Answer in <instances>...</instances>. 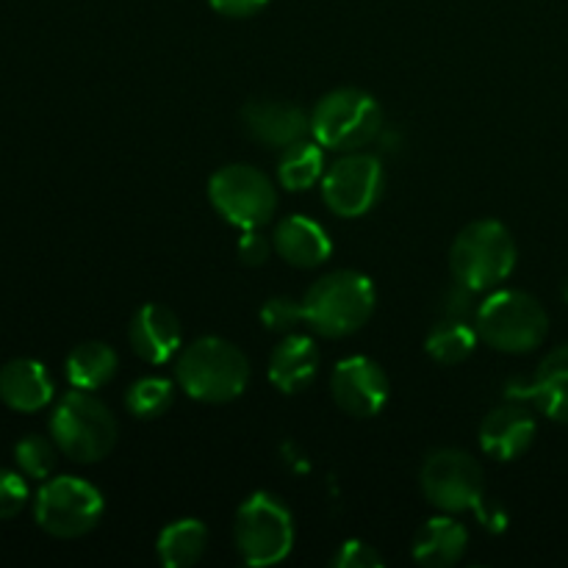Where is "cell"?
<instances>
[{"mask_svg":"<svg viewBox=\"0 0 568 568\" xmlns=\"http://www.w3.org/2000/svg\"><path fill=\"white\" fill-rule=\"evenodd\" d=\"M477 342H480V333H477L475 325H469L464 316H449V320L433 325V331L425 338V349L436 364L455 366L471 358Z\"/></svg>","mask_w":568,"mask_h":568,"instance_id":"24","label":"cell"},{"mask_svg":"<svg viewBox=\"0 0 568 568\" xmlns=\"http://www.w3.org/2000/svg\"><path fill=\"white\" fill-rule=\"evenodd\" d=\"M50 436L55 447L75 464H98L111 455L120 427L103 399L75 388L55 403L50 416Z\"/></svg>","mask_w":568,"mask_h":568,"instance_id":"5","label":"cell"},{"mask_svg":"<svg viewBox=\"0 0 568 568\" xmlns=\"http://www.w3.org/2000/svg\"><path fill=\"white\" fill-rule=\"evenodd\" d=\"M331 564L336 568H381L386 566V560L381 558V552H377L375 547L353 538V541H344L342 547H338V552L333 555Z\"/></svg>","mask_w":568,"mask_h":568,"instance_id":"29","label":"cell"},{"mask_svg":"<svg viewBox=\"0 0 568 568\" xmlns=\"http://www.w3.org/2000/svg\"><path fill=\"white\" fill-rule=\"evenodd\" d=\"M239 555L247 566H275L294 549V516L281 497L255 491L242 503L233 525Z\"/></svg>","mask_w":568,"mask_h":568,"instance_id":"7","label":"cell"},{"mask_svg":"<svg viewBox=\"0 0 568 568\" xmlns=\"http://www.w3.org/2000/svg\"><path fill=\"white\" fill-rule=\"evenodd\" d=\"M28 505L26 477L11 469H0V521L14 519Z\"/></svg>","mask_w":568,"mask_h":568,"instance_id":"28","label":"cell"},{"mask_svg":"<svg viewBox=\"0 0 568 568\" xmlns=\"http://www.w3.org/2000/svg\"><path fill=\"white\" fill-rule=\"evenodd\" d=\"M419 486L427 503L442 514H477L486 503L483 466L464 449L444 447L427 455L419 471Z\"/></svg>","mask_w":568,"mask_h":568,"instance_id":"10","label":"cell"},{"mask_svg":"<svg viewBox=\"0 0 568 568\" xmlns=\"http://www.w3.org/2000/svg\"><path fill=\"white\" fill-rule=\"evenodd\" d=\"M211 9L222 17H231V20H247L255 17L258 11H264L270 6V0H209Z\"/></svg>","mask_w":568,"mask_h":568,"instance_id":"31","label":"cell"},{"mask_svg":"<svg viewBox=\"0 0 568 568\" xmlns=\"http://www.w3.org/2000/svg\"><path fill=\"white\" fill-rule=\"evenodd\" d=\"M67 381L72 388H83V392H98L105 383L114 381L116 369H120V358L114 349L103 342H83L72 347V353L64 361Z\"/></svg>","mask_w":568,"mask_h":568,"instance_id":"21","label":"cell"},{"mask_svg":"<svg viewBox=\"0 0 568 568\" xmlns=\"http://www.w3.org/2000/svg\"><path fill=\"white\" fill-rule=\"evenodd\" d=\"M386 186L383 161L372 153H344L322 178V200L342 220L369 214Z\"/></svg>","mask_w":568,"mask_h":568,"instance_id":"11","label":"cell"},{"mask_svg":"<svg viewBox=\"0 0 568 568\" xmlns=\"http://www.w3.org/2000/svg\"><path fill=\"white\" fill-rule=\"evenodd\" d=\"M128 338L131 347L144 364L164 366L183 349V331L181 320L175 311H170L161 303H148L133 314L128 325Z\"/></svg>","mask_w":568,"mask_h":568,"instance_id":"13","label":"cell"},{"mask_svg":"<svg viewBox=\"0 0 568 568\" xmlns=\"http://www.w3.org/2000/svg\"><path fill=\"white\" fill-rule=\"evenodd\" d=\"M383 128V109L364 89H333L311 111V136L331 153H355Z\"/></svg>","mask_w":568,"mask_h":568,"instance_id":"6","label":"cell"},{"mask_svg":"<svg viewBox=\"0 0 568 568\" xmlns=\"http://www.w3.org/2000/svg\"><path fill=\"white\" fill-rule=\"evenodd\" d=\"M469 532L453 514L436 516L419 530L414 541V560L427 568H449L466 555Z\"/></svg>","mask_w":568,"mask_h":568,"instance_id":"20","label":"cell"},{"mask_svg":"<svg viewBox=\"0 0 568 568\" xmlns=\"http://www.w3.org/2000/svg\"><path fill=\"white\" fill-rule=\"evenodd\" d=\"M244 131L266 148H288L311 133V114L288 100H250L242 109Z\"/></svg>","mask_w":568,"mask_h":568,"instance_id":"14","label":"cell"},{"mask_svg":"<svg viewBox=\"0 0 568 568\" xmlns=\"http://www.w3.org/2000/svg\"><path fill=\"white\" fill-rule=\"evenodd\" d=\"M105 499L83 477L61 475L44 483L33 499V519L53 538H81L100 525Z\"/></svg>","mask_w":568,"mask_h":568,"instance_id":"9","label":"cell"},{"mask_svg":"<svg viewBox=\"0 0 568 568\" xmlns=\"http://www.w3.org/2000/svg\"><path fill=\"white\" fill-rule=\"evenodd\" d=\"M175 381L181 392L197 403L225 405L247 392L250 361L227 338H194L178 353Z\"/></svg>","mask_w":568,"mask_h":568,"instance_id":"1","label":"cell"},{"mask_svg":"<svg viewBox=\"0 0 568 568\" xmlns=\"http://www.w3.org/2000/svg\"><path fill=\"white\" fill-rule=\"evenodd\" d=\"M205 549H209V527L200 519L170 521L155 541V552L166 568L194 566L203 560Z\"/></svg>","mask_w":568,"mask_h":568,"instance_id":"22","label":"cell"},{"mask_svg":"<svg viewBox=\"0 0 568 568\" xmlns=\"http://www.w3.org/2000/svg\"><path fill=\"white\" fill-rule=\"evenodd\" d=\"M300 322H305L303 303L292 297H272L261 308V325L272 333H292Z\"/></svg>","mask_w":568,"mask_h":568,"instance_id":"27","label":"cell"},{"mask_svg":"<svg viewBox=\"0 0 568 568\" xmlns=\"http://www.w3.org/2000/svg\"><path fill=\"white\" fill-rule=\"evenodd\" d=\"M331 394L333 403L344 414L355 416V419H372V416L383 414V408L388 405L392 383L377 361L366 358V355H349V358L338 361L333 369Z\"/></svg>","mask_w":568,"mask_h":568,"instance_id":"12","label":"cell"},{"mask_svg":"<svg viewBox=\"0 0 568 568\" xmlns=\"http://www.w3.org/2000/svg\"><path fill=\"white\" fill-rule=\"evenodd\" d=\"M209 200L216 214L239 231H253L272 222L277 189L270 175L250 164H227L209 178Z\"/></svg>","mask_w":568,"mask_h":568,"instance_id":"8","label":"cell"},{"mask_svg":"<svg viewBox=\"0 0 568 568\" xmlns=\"http://www.w3.org/2000/svg\"><path fill=\"white\" fill-rule=\"evenodd\" d=\"M475 327L480 342L497 353L525 355L547 342L549 314L532 294L519 288H494L477 305Z\"/></svg>","mask_w":568,"mask_h":568,"instance_id":"4","label":"cell"},{"mask_svg":"<svg viewBox=\"0 0 568 568\" xmlns=\"http://www.w3.org/2000/svg\"><path fill=\"white\" fill-rule=\"evenodd\" d=\"M564 294H566V300H568V281H566V286H564Z\"/></svg>","mask_w":568,"mask_h":568,"instance_id":"32","label":"cell"},{"mask_svg":"<svg viewBox=\"0 0 568 568\" xmlns=\"http://www.w3.org/2000/svg\"><path fill=\"white\" fill-rule=\"evenodd\" d=\"M519 250L508 227L497 220H475L449 247V272L455 283L483 294L503 286L516 270Z\"/></svg>","mask_w":568,"mask_h":568,"instance_id":"3","label":"cell"},{"mask_svg":"<svg viewBox=\"0 0 568 568\" xmlns=\"http://www.w3.org/2000/svg\"><path fill=\"white\" fill-rule=\"evenodd\" d=\"M272 244H275V253L286 264L297 266V270L322 266L333 253V242L325 227L316 220H311V216L300 214L277 222L275 233H272Z\"/></svg>","mask_w":568,"mask_h":568,"instance_id":"16","label":"cell"},{"mask_svg":"<svg viewBox=\"0 0 568 568\" xmlns=\"http://www.w3.org/2000/svg\"><path fill=\"white\" fill-rule=\"evenodd\" d=\"M521 399L536 405L547 419L568 425V344L552 349L527 381Z\"/></svg>","mask_w":568,"mask_h":568,"instance_id":"19","label":"cell"},{"mask_svg":"<svg viewBox=\"0 0 568 568\" xmlns=\"http://www.w3.org/2000/svg\"><path fill=\"white\" fill-rule=\"evenodd\" d=\"M377 305L375 283L355 270L322 275L303 297V314L311 331L325 338H347L372 320Z\"/></svg>","mask_w":568,"mask_h":568,"instance_id":"2","label":"cell"},{"mask_svg":"<svg viewBox=\"0 0 568 568\" xmlns=\"http://www.w3.org/2000/svg\"><path fill=\"white\" fill-rule=\"evenodd\" d=\"M175 403V383L166 377H139L125 394V408L136 419H159Z\"/></svg>","mask_w":568,"mask_h":568,"instance_id":"25","label":"cell"},{"mask_svg":"<svg viewBox=\"0 0 568 568\" xmlns=\"http://www.w3.org/2000/svg\"><path fill=\"white\" fill-rule=\"evenodd\" d=\"M536 416L521 403H508L494 408L480 425V447L488 458L508 460L521 458L536 442Z\"/></svg>","mask_w":568,"mask_h":568,"instance_id":"15","label":"cell"},{"mask_svg":"<svg viewBox=\"0 0 568 568\" xmlns=\"http://www.w3.org/2000/svg\"><path fill=\"white\" fill-rule=\"evenodd\" d=\"M325 178V148L316 139H300L281 150L277 181L286 192H305Z\"/></svg>","mask_w":568,"mask_h":568,"instance_id":"23","label":"cell"},{"mask_svg":"<svg viewBox=\"0 0 568 568\" xmlns=\"http://www.w3.org/2000/svg\"><path fill=\"white\" fill-rule=\"evenodd\" d=\"M61 449L55 447V442L44 436H26L17 442L14 447V460L20 466V471L26 477H33V480H48L55 469V455Z\"/></svg>","mask_w":568,"mask_h":568,"instance_id":"26","label":"cell"},{"mask_svg":"<svg viewBox=\"0 0 568 568\" xmlns=\"http://www.w3.org/2000/svg\"><path fill=\"white\" fill-rule=\"evenodd\" d=\"M320 372V347L314 338L288 333L270 355V383L283 394H300Z\"/></svg>","mask_w":568,"mask_h":568,"instance_id":"18","label":"cell"},{"mask_svg":"<svg viewBox=\"0 0 568 568\" xmlns=\"http://www.w3.org/2000/svg\"><path fill=\"white\" fill-rule=\"evenodd\" d=\"M53 377L44 364L33 358H17L0 369V399L17 414H37L53 403Z\"/></svg>","mask_w":568,"mask_h":568,"instance_id":"17","label":"cell"},{"mask_svg":"<svg viewBox=\"0 0 568 568\" xmlns=\"http://www.w3.org/2000/svg\"><path fill=\"white\" fill-rule=\"evenodd\" d=\"M272 250H275V244H272V239H266L264 233H261V227L242 231V239H239L236 244L239 261H242L244 266H264L266 261H270Z\"/></svg>","mask_w":568,"mask_h":568,"instance_id":"30","label":"cell"}]
</instances>
